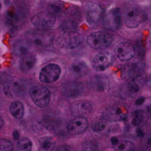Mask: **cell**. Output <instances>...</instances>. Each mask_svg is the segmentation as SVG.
<instances>
[{
    "mask_svg": "<svg viewBox=\"0 0 151 151\" xmlns=\"http://www.w3.org/2000/svg\"><path fill=\"white\" fill-rule=\"evenodd\" d=\"M147 81V77L145 72H142L138 76L135 77L131 80L128 84V89L132 94L139 92L145 84Z\"/></svg>",
    "mask_w": 151,
    "mask_h": 151,
    "instance_id": "17",
    "label": "cell"
},
{
    "mask_svg": "<svg viewBox=\"0 0 151 151\" xmlns=\"http://www.w3.org/2000/svg\"><path fill=\"white\" fill-rule=\"evenodd\" d=\"M13 139L15 140H19V137H20V134H19V132L18 131H14L13 133Z\"/></svg>",
    "mask_w": 151,
    "mask_h": 151,
    "instance_id": "35",
    "label": "cell"
},
{
    "mask_svg": "<svg viewBox=\"0 0 151 151\" xmlns=\"http://www.w3.org/2000/svg\"><path fill=\"white\" fill-rule=\"evenodd\" d=\"M111 142L112 145H113L114 147V146H116V145H117L118 143L119 142V139H118L116 138V137H113L111 139Z\"/></svg>",
    "mask_w": 151,
    "mask_h": 151,
    "instance_id": "33",
    "label": "cell"
},
{
    "mask_svg": "<svg viewBox=\"0 0 151 151\" xmlns=\"http://www.w3.org/2000/svg\"><path fill=\"white\" fill-rule=\"evenodd\" d=\"M60 72H61V70H60V66H58L57 64L50 63L44 66L41 69L40 72L39 79L41 82L44 83H52L59 79Z\"/></svg>",
    "mask_w": 151,
    "mask_h": 151,
    "instance_id": "10",
    "label": "cell"
},
{
    "mask_svg": "<svg viewBox=\"0 0 151 151\" xmlns=\"http://www.w3.org/2000/svg\"><path fill=\"white\" fill-rule=\"evenodd\" d=\"M146 109H147V114L150 117H151V104L148 105L147 108H146Z\"/></svg>",
    "mask_w": 151,
    "mask_h": 151,
    "instance_id": "37",
    "label": "cell"
},
{
    "mask_svg": "<svg viewBox=\"0 0 151 151\" xmlns=\"http://www.w3.org/2000/svg\"><path fill=\"white\" fill-rule=\"evenodd\" d=\"M103 118L109 122H120L129 118V112L126 106L116 103L109 106L103 114Z\"/></svg>",
    "mask_w": 151,
    "mask_h": 151,
    "instance_id": "4",
    "label": "cell"
},
{
    "mask_svg": "<svg viewBox=\"0 0 151 151\" xmlns=\"http://www.w3.org/2000/svg\"><path fill=\"white\" fill-rule=\"evenodd\" d=\"M32 143L27 138H22L18 141L16 145V151H32Z\"/></svg>",
    "mask_w": 151,
    "mask_h": 151,
    "instance_id": "27",
    "label": "cell"
},
{
    "mask_svg": "<svg viewBox=\"0 0 151 151\" xmlns=\"http://www.w3.org/2000/svg\"><path fill=\"white\" fill-rule=\"evenodd\" d=\"M53 35L47 31L36 30L29 32L27 36V41L32 47L41 49L50 47L53 41Z\"/></svg>",
    "mask_w": 151,
    "mask_h": 151,
    "instance_id": "3",
    "label": "cell"
},
{
    "mask_svg": "<svg viewBox=\"0 0 151 151\" xmlns=\"http://www.w3.org/2000/svg\"><path fill=\"white\" fill-rule=\"evenodd\" d=\"M124 20L129 28H136L147 19L145 12L135 5L127 6L124 10Z\"/></svg>",
    "mask_w": 151,
    "mask_h": 151,
    "instance_id": "2",
    "label": "cell"
},
{
    "mask_svg": "<svg viewBox=\"0 0 151 151\" xmlns=\"http://www.w3.org/2000/svg\"><path fill=\"white\" fill-rule=\"evenodd\" d=\"M145 97H139V98H138L136 100L135 104L137 106H142L145 103Z\"/></svg>",
    "mask_w": 151,
    "mask_h": 151,
    "instance_id": "32",
    "label": "cell"
},
{
    "mask_svg": "<svg viewBox=\"0 0 151 151\" xmlns=\"http://www.w3.org/2000/svg\"><path fill=\"white\" fill-rule=\"evenodd\" d=\"M35 63H36V59L35 56L29 54L26 56L22 57V58L20 59L19 68L21 70L24 72H29L35 67Z\"/></svg>",
    "mask_w": 151,
    "mask_h": 151,
    "instance_id": "23",
    "label": "cell"
},
{
    "mask_svg": "<svg viewBox=\"0 0 151 151\" xmlns=\"http://www.w3.org/2000/svg\"><path fill=\"white\" fill-rule=\"evenodd\" d=\"M46 7L47 9V12L53 15L59 14V13H62L65 8L64 4L58 1H49Z\"/></svg>",
    "mask_w": 151,
    "mask_h": 151,
    "instance_id": "25",
    "label": "cell"
},
{
    "mask_svg": "<svg viewBox=\"0 0 151 151\" xmlns=\"http://www.w3.org/2000/svg\"><path fill=\"white\" fill-rule=\"evenodd\" d=\"M13 144L9 140L5 139H1L0 140V151H12Z\"/></svg>",
    "mask_w": 151,
    "mask_h": 151,
    "instance_id": "31",
    "label": "cell"
},
{
    "mask_svg": "<svg viewBox=\"0 0 151 151\" xmlns=\"http://www.w3.org/2000/svg\"><path fill=\"white\" fill-rule=\"evenodd\" d=\"M10 112L15 119H20L24 116V107L21 102L14 101L10 104Z\"/></svg>",
    "mask_w": 151,
    "mask_h": 151,
    "instance_id": "24",
    "label": "cell"
},
{
    "mask_svg": "<svg viewBox=\"0 0 151 151\" xmlns=\"http://www.w3.org/2000/svg\"><path fill=\"white\" fill-rule=\"evenodd\" d=\"M106 27L110 29H119L122 24V18L119 14V9L116 8L106 16L104 20Z\"/></svg>",
    "mask_w": 151,
    "mask_h": 151,
    "instance_id": "16",
    "label": "cell"
},
{
    "mask_svg": "<svg viewBox=\"0 0 151 151\" xmlns=\"http://www.w3.org/2000/svg\"><path fill=\"white\" fill-rule=\"evenodd\" d=\"M92 111L91 103L87 100H80L72 105V114L74 116L81 117L88 114Z\"/></svg>",
    "mask_w": 151,
    "mask_h": 151,
    "instance_id": "14",
    "label": "cell"
},
{
    "mask_svg": "<svg viewBox=\"0 0 151 151\" xmlns=\"http://www.w3.org/2000/svg\"><path fill=\"white\" fill-rule=\"evenodd\" d=\"M113 36L111 33L105 31L91 32L87 38V43L92 48L103 50L109 47L113 42Z\"/></svg>",
    "mask_w": 151,
    "mask_h": 151,
    "instance_id": "5",
    "label": "cell"
},
{
    "mask_svg": "<svg viewBox=\"0 0 151 151\" xmlns=\"http://www.w3.org/2000/svg\"><path fill=\"white\" fill-rule=\"evenodd\" d=\"M88 126V119L83 116L76 117L74 119L67 127L68 134L69 135L75 136L83 134L86 131Z\"/></svg>",
    "mask_w": 151,
    "mask_h": 151,
    "instance_id": "12",
    "label": "cell"
},
{
    "mask_svg": "<svg viewBox=\"0 0 151 151\" xmlns=\"http://www.w3.org/2000/svg\"><path fill=\"white\" fill-rule=\"evenodd\" d=\"M137 135L138 137H144L145 134H144V131L141 129V128H139L137 130Z\"/></svg>",
    "mask_w": 151,
    "mask_h": 151,
    "instance_id": "34",
    "label": "cell"
},
{
    "mask_svg": "<svg viewBox=\"0 0 151 151\" xmlns=\"http://www.w3.org/2000/svg\"><path fill=\"white\" fill-rule=\"evenodd\" d=\"M58 151H71V148L69 146H62L60 149H58Z\"/></svg>",
    "mask_w": 151,
    "mask_h": 151,
    "instance_id": "36",
    "label": "cell"
},
{
    "mask_svg": "<svg viewBox=\"0 0 151 151\" xmlns=\"http://www.w3.org/2000/svg\"><path fill=\"white\" fill-rule=\"evenodd\" d=\"M0 123H1V125H0V128H2L3 125H4V121H3L2 117H0Z\"/></svg>",
    "mask_w": 151,
    "mask_h": 151,
    "instance_id": "38",
    "label": "cell"
},
{
    "mask_svg": "<svg viewBox=\"0 0 151 151\" xmlns=\"http://www.w3.org/2000/svg\"><path fill=\"white\" fill-rule=\"evenodd\" d=\"M115 54L122 61H128L135 56L136 49L132 44L129 42H119L115 46Z\"/></svg>",
    "mask_w": 151,
    "mask_h": 151,
    "instance_id": "11",
    "label": "cell"
},
{
    "mask_svg": "<svg viewBox=\"0 0 151 151\" xmlns=\"http://www.w3.org/2000/svg\"><path fill=\"white\" fill-rule=\"evenodd\" d=\"M83 36L81 33L70 31L60 33L56 38L55 44L60 48L73 50L80 47L83 43Z\"/></svg>",
    "mask_w": 151,
    "mask_h": 151,
    "instance_id": "1",
    "label": "cell"
},
{
    "mask_svg": "<svg viewBox=\"0 0 151 151\" xmlns=\"http://www.w3.org/2000/svg\"><path fill=\"white\" fill-rule=\"evenodd\" d=\"M114 151H134L135 145L130 141L119 142L116 146L114 147Z\"/></svg>",
    "mask_w": 151,
    "mask_h": 151,
    "instance_id": "28",
    "label": "cell"
},
{
    "mask_svg": "<svg viewBox=\"0 0 151 151\" xmlns=\"http://www.w3.org/2000/svg\"><path fill=\"white\" fill-rule=\"evenodd\" d=\"M84 91V86L81 83L69 82L65 84L62 88V94L69 98H74L81 96Z\"/></svg>",
    "mask_w": 151,
    "mask_h": 151,
    "instance_id": "13",
    "label": "cell"
},
{
    "mask_svg": "<svg viewBox=\"0 0 151 151\" xmlns=\"http://www.w3.org/2000/svg\"><path fill=\"white\" fill-rule=\"evenodd\" d=\"M40 146L43 150L52 151L55 146V142L51 137H45L40 139Z\"/></svg>",
    "mask_w": 151,
    "mask_h": 151,
    "instance_id": "26",
    "label": "cell"
},
{
    "mask_svg": "<svg viewBox=\"0 0 151 151\" xmlns=\"http://www.w3.org/2000/svg\"><path fill=\"white\" fill-rule=\"evenodd\" d=\"M142 72H143L140 66L136 63H128L124 66L122 69V77L126 80H132L133 78L140 75Z\"/></svg>",
    "mask_w": 151,
    "mask_h": 151,
    "instance_id": "18",
    "label": "cell"
},
{
    "mask_svg": "<svg viewBox=\"0 0 151 151\" xmlns=\"http://www.w3.org/2000/svg\"><path fill=\"white\" fill-rule=\"evenodd\" d=\"M91 88L97 91H105L109 86V81L107 77L104 75H97L90 81Z\"/></svg>",
    "mask_w": 151,
    "mask_h": 151,
    "instance_id": "19",
    "label": "cell"
},
{
    "mask_svg": "<svg viewBox=\"0 0 151 151\" xmlns=\"http://www.w3.org/2000/svg\"><path fill=\"white\" fill-rule=\"evenodd\" d=\"M101 9L98 5L94 3H89L87 4L86 8V17L87 22L91 25L97 24L101 16Z\"/></svg>",
    "mask_w": 151,
    "mask_h": 151,
    "instance_id": "15",
    "label": "cell"
},
{
    "mask_svg": "<svg viewBox=\"0 0 151 151\" xmlns=\"http://www.w3.org/2000/svg\"><path fill=\"white\" fill-rule=\"evenodd\" d=\"M77 27H78V22L73 20L66 21L60 27V29L64 32H70L73 29H77Z\"/></svg>",
    "mask_w": 151,
    "mask_h": 151,
    "instance_id": "30",
    "label": "cell"
},
{
    "mask_svg": "<svg viewBox=\"0 0 151 151\" xmlns=\"http://www.w3.org/2000/svg\"><path fill=\"white\" fill-rule=\"evenodd\" d=\"M114 62V57L109 52H103L96 55L91 60L94 70L103 72L109 69Z\"/></svg>",
    "mask_w": 151,
    "mask_h": 151,
    "instance_id": "9",
    "label": "cell"
},
{
    "mask_svg": "<svg viewBox=\"0 0 151 151\" xmlns=\"http://www.w3.org/2000/svg\"><path fill=\"white\" fill-rule=\"evenodd\" d=\"M148 119L149 116L147 112L140 110L135 111L134 112H133L131 115V117H130L131 123L134 126L138 127V128L145 125L148 121Z\"/></svg>",
    "mask_w": 151,
    "mask_h": 151,
    "instance_id": "20",
    "label": "cell"
},
{
    "mask_svg": "<svg viewBox=\"0 0 151 151\" xmlns=\"http://www.w3.org/2000/svg\"><path fill=\"white\" fill-rule=\"evenodd\" d=\"M29 96L38 107L44 109L50 103L51 94L50 90L46 87L42 86H35L29 90Z\"/></svg>",
    "mask_w": 151,
    "mask_h": 151,
    "instance_id": "6",
    "label": "cell"
},
{
    "mask_svg": "<svg viewBox=\"0 0 151 151\" xmlns=\"http://www.w3.org/2000/svg\"><path fill=\"white\" fill-rule=\"evenodd\" d=\"M32 46L27 41H19L15 44L13 47V53L17 56H26L29 54Z\"/></svg>",
    "mask_w": 151,
    "mask_h": 151,
    "instance_id": "22",
    "label": "cell"
},
{
    "mask_svg": "<svg viewBox=\"0 0 151 151\" xmlns=\"http://www.w3.org/2000/svg\"><path fill=\"white\" fill-rule=\"evenodd\" d=\"M71 72L76 78L83 77L88 73V68L86 63L83 61H77L73 63L70 67Z\"/></svg>",
    "mask_w": 151,
    "mask_h": 151,
    "instance_id": "21",
    "label": "cell"
},
{
    "mask_svg": "<svg viewBox=\"0 0 151 151\" xmlns=\"http://www.w3.org/2000/svg\"><path fill=\"white\" fill-rule=\"evenodd\" d=\"M55 15L49 12H41L35 14L31 19V23L38 30L47 31L51 29L55 23Z\"/></svg>",
    "mask_w": 151,
    "mask_h": 151,
    "instance_id": "7",
    "label": "cell"
},
{
    "mask_svg": "<svg viewBox=\"0 0 151 151\" xmlns=\"http://www.w3.org/2000/svg\"><path fill=\"white\" fill-rule=\"evenodd\" d=\"M106 128V120L104 118H97L93 121L91 128L95 132H100Z\"/></svg>",
    "mask_w": 151,
    "mask_h": 151,
    "instance_id": "29",
    "label": "cell"
},
{
    "mask_svg": "<svg viewBox=\"0 0 151 151\" xmlns=\"http://www.w3.org/2000/svg\"><path fill=\"white\" fill-rule=\"evenodd\" d=\"M147 144L148 145H151V137L150 139H148V141H147Z\"/></svg>",
    "mask_w": 151,
    "mask_h": 151,
    "instance_id": "39",
    "label": "cell"
},
{
    "mask_svg": "<svg viewBox=\"0 0 151 151\" xmlns=\"http://www.w3.org/2000/svg\"><path fill=\"white\" fill-rule=\"evenodd\" d=\"M2 83L4 94L10 98L19 97L24 89V86L19 80L10 78L8 76H7L6 79Z\"/></svg>",
    "mask_w": 151,
    "mask_h": 151,
    "instance_id": "8",
    "label": "cell"
}]
</instances>
